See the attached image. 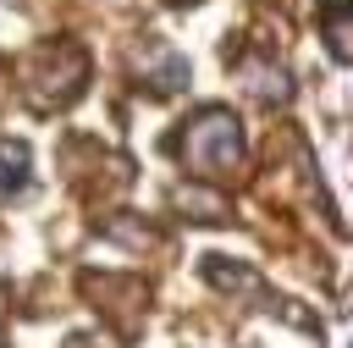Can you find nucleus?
<instances>
[{"label":"nucleus","mask_w":353,"mask_h":348,"mask_svg":"<svg viewBox=\"0 0 353 348\" xmlns=\"http://www.w3.org/2000/svg\"><path fill=\"white\" fill-rule=\"evenodd\" d=\"M176 155H182L188 171L221 182L226 171L243 166V127H237V116H232L226 105H204V110L176 133Z\"/></svg>","instance_id":"obj_1"},{"label":"nucleus","mask_w":353,"mask_h":348,"mask_svg":"<svg viewBox=\"0 0 353 348\" xmlns=\"http://www.w3.org/2000/svg\"><path fill=\"white\" fill-rule=\"evenodd\" d=\"M22 166H28V149L22 144H0V199L22 188Z\"/></svg>","instance_id":"obj_2"},{"label":"nucleus","mask_w":353,"mask_h":348,"mask_svg":"<svg viewBox=\"0 0 353 348\" xmlns=\"http://www.w3.org/2000/svg\"><path fill=\"white\" fill-rule=\"evenodd\" d=\"M176 204L193 210V221H226V204H221V199H204V193H193V188H176Z\"/></svg>","instance_id":"obj_3"},{"label":"nucleus","mask_w":353,"mask_h":348,"mask_svg":"<svg viewBox=\"0 0 353 348\" xmlns=\"http://www.w3.org/2000/svg\"><path fill=\"white\" fill-rule=\"evenodd\" d=\"M325 22H331V55L347 61V0H331L325 6Z\"/></svg>","instance_id":"obj_4"},{"label":"nucleus","mask_w":353,"mask_h":348,"mask_svg":"<svg viewBox=\"0 0 353 348\" xmlns=\"http://www.w3.org/2000/svg\"><path fill=\"white\" fill-rule=\"evenodd\" d=\"M66 348H116V342H110V337H94V331H77Z\"/></svg>","instance_id":"obj_5"},{"label":"nucleus","mask_w":353,"mask_h":348,"mask_svg":"<svg viewBox=\"0 0 353 348\" xmlns=\"http://www.w3.org/2000/svg\"><path fill=\"white\" fill-rule=\"evenodd\" d=\"M0 298H6V287H0Z\"/></svg>","instance_id":"obj_6"},{"label":"nucleus","mask_w":353,"mask_h":348,"mask_svg":"<svg viewBox=\"0 0 353 348\" xmlns=\"http://www.w3.org/2000/svg\"><path fill=\"white\" fill-rule=\"evenodd\" d=\"M176 6H188V0H176Z\"/></svg>","instance_id":"obj_7"}]
</instances>
